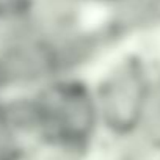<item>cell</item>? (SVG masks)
Instances as JSON below:
<instances>
[{"label":"cell","mask_w":160,"mask_h":160,"mask_svg":"<svg viewBox=\"0 0 160 160\" xmlns=\"http://www.w3.org/2000/svg\"><path fill=\"white\" fill-rule=\"evenodd\" d=\"M3 24H5L3 21H0V32H2V28H3Z\"/></svg>","instance_id":"cell-10"},{"label":"cell","mask_w":160,"mask_h":160,"mask_svg":"<svg viewBox=\"0 0 160 160\" xmlns=\"http://www.w3.org/2000/svg\"><path fill=\"white\" fill-rule=\"evenodd\" d=\"M0 116L24 144H39L44 118L36 91H18L2 98Z\"/></svg>","instance_id":"cell-6"},{"label":"cell","mask_w":160,"mask_h":160,"mask_svg":"<svg viewBox=\"0 0 160 160\" xmlns=\"http://www.w3.org/2000/svg\"><path fill=\"white\" fill-rule=\"evenodd\" d=\"M36 96L44 118L38 146H64L96 155L102 129L90 77H53L36 90Z\"/></svg>","instance_id":"cell-1"},{"label":"cell","mask_w":160,"mask_h":160,"mask_svg":"<svg viewBox=\"0 0 160 160\" xmlns=\"http://www.w3.org/2000/svg\"><path fill=\"white\" fill-rule=\"evenodd\" d=\"M94 155L64 146L41 144L35 146V160H93Z\"/></svg>","instance_id":"cell-7"},{"label":"cell","mask_w":160,"mask_h":160,"mask_svg":"<svg viewBox=\"0 0 160 160\" xmlns=\"http://www.w3.org/2000/svg\"><path fill=\"white\" fill-rule=\"evenodd\" d=\"M22 146H25L0 116V160H10Z\"/></svg>","instance_id":"cell-8"},{"label":"cell","mask_w":160,"mask_h":160,"mask_svg":"<svg viewBox=\"0 0 160 160\" xmlns=\"http://www.w3.org/2000/svg\"><path fill=\"white\" fill-rule=\"evenodd\" d=\"M94 16L91 0H30L22 21L36 38L49 44Z\"/></svg>","instance_id":"cell-5"},{"label":"cell","mask_w":160,"mask_h":160,"mask_svg":"<svg viewBox=\"0 0 160 160\" xmlns=\"http://www.w3.org/2000/svg\"><path fill=\"white\" fill-rule=\"evenodd\" d=\"M55 77L49 47L22 19L3 24L0 32V90L3 94L36 91Z\"/></svg>","instance_id":"cell-3"},{"label":"cell","mask_w":160,"mask_h":160,"mask_svg":"<svg viewBox=\"0 0 160 160\" xmlns=\"http://www.w3.org/2000/svg\"><path fill=\"white\" fill-rule=\"evenodd\" d=\"M30 0H0V21L10 22L24 18Z\"/></svg>","instance_id":"cell-9"},{"label":"cell","mask_w":160,"mask_h":160,"mask_svg":"<svg viewBox=\"0 0 160 160\" xmlns=\"http://www.w3.org/2000/svg\"><path fill=\"white\" fill-rule=\"evenodd\" d=\"M47 47L55 77H91L98 68L119 49L96 16L68 35L49 42Z\"/></svg>","instance_id":"cell-4"},{"label":"cell","mask_w":160,"mask_h":160,"mask_svg":"<svg viewBox=\"0 0 160 160\" xmlns=\"http://www.w3.org/2000/svg\"><path fill=\"white\" fill-rule=\"evenodd\" d=\"M102 138H121L138 130L152 78L144 60L122 47L90 77Z\"/></svg>","instance_id":"cell-2"}]
</instances>
